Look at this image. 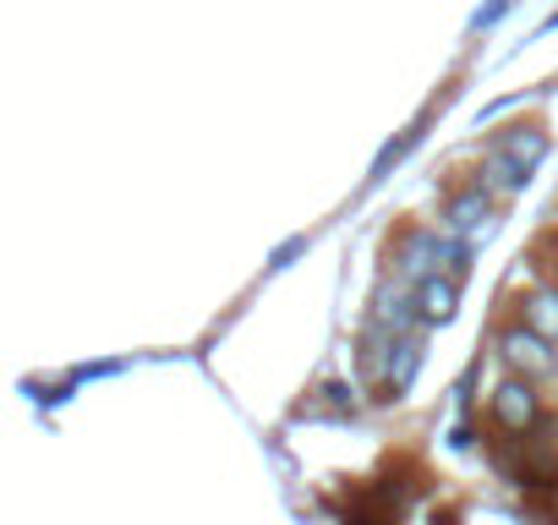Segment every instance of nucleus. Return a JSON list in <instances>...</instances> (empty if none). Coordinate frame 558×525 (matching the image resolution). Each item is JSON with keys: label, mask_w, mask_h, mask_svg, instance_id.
Masks as SVG:
<instances>
[{"label": "nucleus", "mask_w": 558, "mask_h": 525, "mask_svg": "<svg viewBox=\"0 0 558 525\" xmlns=\"http://www.w3.org/2000/svg\"><path fill=\"white\" fill-rule=\"evenodd\" d=\"M493 422L509 432V438H525L536 422H542V394H536V383L531 378H504L498 389H493Z\"/></svg>", "instance_id": "2"}, {"label": "nucleus", "mask_w": 558, "mask_h": 525, "mask_svg": "<svg viewBox=\"0 0 558 525\" xmlns=\"http://www.w3.org/2000/svg\"><path fill=\"white\" fill-rule=\"evenodd\" d=\"M416 143H422V126H411V132H400L395 143H384V154H378V164H373V175H367V181H384V175H389V170L416 148Z\"/></svg>", "instance_id": "9"}, {"label": "nucleus", "mask_w": 558, "mask_h": 525, "mask_svg": "<svg viewBox=\"0 0 558 525\" xmlns=\"http://www.w3.org/2000/svg\"><path fill=\"white\" fill-rule=\"evenodd\" d=\"M520 318H525L536 334H547V340L558 345V285H536V291H525Z\"/></svg>", "instance_id": "8"}, {"label": "nucleus", "mask_w": 558, "mask_h": 525, "mask_svg": "<svg viewBox=\"0 0 558 525\" xmlns=\"http://www.w3.org/2000/svg\"><path fill=\"white\" fill-rule=\"evenodd\" d=\"M498 362H504L509 373L531 378V383L558 373V351H553V340H547V334H536L525 318H520V323H509V329L498 334Z\"/></svg>", "instance_id": "1"}, {"label": "nucleus", "mask_w": 558, "mask_h": 525, "mask_svg": "<svg viewBox=\"0 0 558 525\" xmlns=\"http://www.w3.org/2000/svg\"><path fill=\"white\" fill-rule=\"evenodd\" d=\"M509 7H514V0H487V7H482V12L471 17V34H482V28H493V23H498V17H504Z\"/></svg>", "instance_id": "11"}, {"label": "nucleus", "mask_w": 558, "mask_h": 525, "mask_svg": "<svg viewBox=\"0 0 558 525\" xmlns=\"http://www.w3.org/2000/svg\"><path fill=\"white\" fill-rule=\"evenodd\" d=\"M444 230H454V235H465V241L493 235V192H487L482 181L460 186V192L444 203Z\"/></svg>", "instance_id": "3"}, {"label": "nucleus", "mask_w": 558, "mask_h": 525, "mask_svg": "<svg viewBox=\"0 0 558 525\" xmlns=\"http://www.w3.org/2000/svg\"><path fill=\"white\" fill-rule=\"evenodd\" d=\"M422 362H427L422 340H411V334L395 340L389 356H384V367H378V389H384V400H405L411 383H416V373H422Z\"/></svg>", "instance_id": "4"}, {"label": "nucleus", "mask_w": 558, "mask_h": 525, "mask_svg": "<svg viewBox=\"0 0 558 525\" xmlns=\"http://www.w3.org/2000/svg\"><path fill=\"white\" fill-rule=\"evenodd\" d=\"M493 148H504L509 159H520L525 170H536V164L547 159V148H553V143H547V132H542V126H509V132H498V143H493Z\"/></svg>", "instance_id": "7"}, {"label": "nucleus", "mask_w": 558, "mask_h": 525, "mask_svg": "<svg viewBox=\"0 0 558 525\" xmlns=\"http://www.w3.org/2000/svg\"><path fill=\"white\" fill-rule=\"evenodd\" d=\"M493 197H520L525 192V181H531V170L520 164V159H509L504 148H493L487 159H482V175H476Z\"/></svg>", "instance_id": "5"}, {"label": "nucleus", "mask_w": 558, "mask_h": 525, "mask_svg": "<svg viewBox=\"0 0 558 525\" xmlns=\"http://www.w3.org/2000/svg\"><path fill=\"white\" fill-rule=\"evenodd\" d=\"M416 302H422V318L427 323H449L454 307H460V280L454 274H427L416 285Z\"/></svg>", "instance_id": "6"}, {"label": "nucleus", "mask_w": 558, "mask_h": 525, "mask_svg": "<svg viewBox=\"0 0 558 525\" xmlns=\"http://www.w3.org/2000/svg\"><path fill=\"white\" fill-rule=\"evenodd\" d=\"M302 252H307V235H291V241H286V246H279V252H274V257H268V269H291V262H296V257H302Z\"/></svg>", "instance_id": "10"}]
</instances>
